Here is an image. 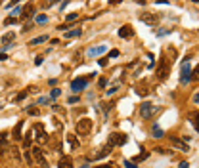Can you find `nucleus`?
<instances>
[{"mask_svg":"<svg viewBox=\"0 0 199 168\" xmlns=\"http://www.w3.org/2000/svg\"><path fill=\"white\" fill-rule=\"evenodd\" d=\"M92 126H94L92 118L82 117V118H79V121H77V124H75V132H77L79 136H88V134L92 132Z\"/></svg>","mask_w":199,"mask_h":168,"instance_id":"obj_1","label":"nucleus"},{"mask_svg":"<svg viewBox=\"0 0 199 168\" xmlns=\"http://www.w3.org/2000/svg\"><path fill=\"white\" fill-rule=\"evenodd\" d=\"M169 73H170V63L166 61L165 57H161L159 59V65H157V69H155L157 78H159V80H165V78L169 77Z\"/></svg>","mask_w":199,"mask_h":168,"instance_id":"obj_2","label":"nucleus"},{"mask_svg":"<svg viewBox=\"0 0 199 168\" xmlns=\"http://www.w3.org/2000/svg\"><path fill=\"white\" fill-rule=\"evenodd\" d=\"M29 153H31V159H33V161L40 168H48L46 157H44V153H42V149H40V147H33V149H29Z\"/></svg>","mask_w":199,"mask_h":168,"instance_id":"obj_3","label":"nucleus"},{"mask_svg":"<svg viewBox=\"0 0 199 168\" xmlns=\"http://www.w3.org/2000/svg\"><path fill=\"white\" fill-rule=\"evenodd\" d=\"M138 19H140L142 23H145V25H149V27H155V23L159 21V15L153 14V11H140V14H138Z\"/></svg>","mask_w":199,"mask_h":168,"instance_id":"obj_4","label":"nucleus"},{"mask_svg":"<svg viewBox=\"0 0 199 168\" xmlns=\"http://www.w3.org/2000/svg\"><path fill=\"white\" fill-rule=\"evenodd\" d=\"M157 105H153V103H142L140 105V117L142 118H151V117H155V113H157Z\"/></svg>","mask_w":199,"mask_h":168,"instance_id":"obj_5","label":"nucleus"},{"mask_svg":"<svg viewBox=\"0 0 199 168\" xmlns=\"http://www.w3.org/2000/svg\"><path fill=\"white\" fill-rule=\"evenodd\" d=\"M127 143V136L124 134H121V132H115V134H111L109 136V141H107V145L111 147H121V145H124Z\"/></svg>","mask_w":199,"mask_h":168,"instance_id":"obj_6","label":"nucleus"},{"mask_svg":"<svg viewBox=\"0 0 199 168\" xmlns=\"http://www.w3.org/2000/svg\"><path fill=\"white\" fill-rule=\"evenodd\" d=\"M193 78V73L190 71V63H188V59L184 61V65H182V75H180V82L182 84H188L190 80Z\"/></svg>","mask_w":199,"mask_h":168,"instance_id":"obj_7","label":"nucleus"},{"mask_svg":"<svg viewBox=\"0 0 199 168\" xmlns=\"http://www.w3.org/2000/svg\"><path fill=\"white\" fill-rule=\"evenodd\" d=\"M86 86H88V78H75V80L71 82V92L79 94V92H82Z\"/></svg>","mask_w":199,"mask_h":168,"instance_id":"obj_8","label":"nucleus"},{"mask_svg":"<svg viewBox=\"0 0 199 168\" xmlns=\"http://www.w3.org/2000/svg\"><path fill=\"white\" fill-rule=\"evenodd\" d=\"M33 130H36V132H38V136H36L38 143H46V141H48L46 134H44V126H42V124H38V122H36V124L33 126Z\"/></svg>","mask_w":199,"mask_h":168,"instance_id":"obj_9","label":"nucleus"},{"mask_svg":"<svg viewBox=\"0 0 199 168\" xmlns=\"http://www.w3.org/2000/svg\"><path fill=\"white\" fill-rule=\"evenodd\" d=\"M107 50V46H92V48H88V52H86V55H90V57H94V55H101L103 52Z\"/></svg>","mask_w":199,"mask_h":168,"instance_id":"obj_10","label":"nucleus"},{"mask_svg":"<svg viewBox=\"0 0 199 168\" xmlns=\"http://www.w3.org/2000/svg\"><path fill=\"white\" fill-rule=\"evenodd\" d=\"M119 37H121V38H132V37H134L132 27H130V25H123V27L119 29Z\"/></svg>","mask_w":199,"mask_h":168,"instance_id":"obj_11","label":"nucleus"},{"mask_svg":"<svg viewBox=\"0 0 199 168\" xmlns=\"http://www.w3.org/2000/svg\"><path fill=\"white\" fill-rule=\"evenodd\" d=\"M170 143H172L174 147H178L180 151H190L188 143H186V141H182V139H178V138H170Z\"/></svg>","mask_w":199,"mask_h":168,"instance_id":"obj_12","label":"nucleus"},{"mask_svg":"<svg viewBox=\"0 0 199 168\" xmlns=\"http://www.w3.org/2000/svg\"><path fill=\"white\" fill-rule=\"evenodd\" d=\"M80 33H82V31H80L79 27H73L71 31H65V33H63V38H77V37H80Z\"/></svg>","mask_w":199,"mask_h":168,"instance_id":"obj_13","label":"nucleus"},{"mask_svg":"<svg viewBox=\"0 0 199 168\" xmlns=\"http://www.w3.org/2000/svg\"><path fill=\"white\" fill-rule=\"evenodd\" d=\"M21 128H23V121H19L17 124H15L14 132H12V134H14V138H15V139H21Z\"/></svg>","mask_w":199,"mask_h":168,"instance_id":"obj_14","label":"nucleus"},{"mask_svg":"<svg viewBox=\"0 0 199 168\" xmlns=\"http://www.w3.org/2000/svg\"><path fill=\"white\" fill-rule=\"evenodd\" d=\"M109 153H111V147L105 145L103 149H100V153H96V155H94V159H96V161H98V159H103L105 155H109Z\"/></svg>","mask_w":199,"mask_h":168,"instance_id":"obj_15","label":"nucleus"},{"mask_svg":"<svg viewBox=\"0 0 199 168\" xmlns=\"http://www.w3.org/2000/svg\"><path fill=\"white\" fill-rule=\"evenodd\" d=\"M59 168H73V161H71V157H63L62 161H59Z\"/></svg>","mask_w":199,"mask_h":168,"instance_id":"obj_16","label":"nucleus"},{"mask_svg":"<svg viewBox=\"0 0 199 168\" xmlns=\"http://www.w3.org/2000/svg\"><path fill=\"white\" fill-rule=\"evenodd\" d=\"M151 132H153V138H163V136H165V132L161 130V128L157 126V124H153V128H151Z\"/></svg>","mask_w":199,"mask_h":168,"instance_id":"obj_17","label":"nucleus"},{"mask_svg":"<svg viewBox=\"0 0 199 168\" xmlns=\"http://www.w3.org/2000/svg\"><path fill=\"white\" fill-rule=\"evenodd\" d=\"M48 40V34H40V37H35L33 38V40H31L29 44H33V46H35V44H40V42H46Z\"/></svg>","mask_w":199,"mask_h":168,"instance_id":"obj_18","label":"nucleus"},{"mask_svg":"<svg viewBox=\"0 0 199 168\" xmlns=\"http://www.w3.org/2000/svg\"><path fill=\"white\" fill-rule=\"evenodd\" d=\"M14 38H15V33H8V34H4V37H2L4 46H6V44H12V40H14Z\"/></svg>","mask_w":199,"mask_h":168,"instance_id":"obj_19","label":"nucleus"},{"mask_svg":"<svg viewBox=\"0 0 199 168\" xmlns=\"http://www.w3.org/2000/svg\"><path fill=\"white\" fill-rule=\"evenodd\" d=\"M67 141H69V145H71L73 147V149H79V141H77V138H75V136H67Z\"/></svg>","mask_w":199,"mask_h":168,"instance_id":"obj_20","label":"nucleus"},{"mask_svg":"<svg viewBox=\"0 0 199 168\" xmlns=\"http://www.w3.org/2000/svg\"><path fill=\"white\" fill-rule=\"evenodd\" d=\"M33 136H35V134H33V130H31L29 134H25V139H23V145H25V147H29V145H31V139H33Z\"/></svg>","mask_w":199,"mask_h":168,"instance_id":"obj_21","label":"nucleus"},{"mask_svg":"<svg viewBox=\"0 0 199 168\" xmlns=\"http://www.w3.org/2000/svg\"><path fill=\"white\" fill-rule=\"evenodd\" d=\"M35 21H36V23H46V21H48V15L40 14V15H36V17H35Z\"/></svg>","mask_w":199,"mask_h":168,"instance_id":"obj_22","label":"nucleus"},{"mask_svg":"<svg viewBox=\"0 0 199 168\" xmlns=\"http://www.w3.org/2000/svg\"><path fill=\"white\" fill-rule=\"evenodd\" d=\"M59 94H62V90H59V88H54V90L50 92V99H56V98H59Z\"/></svg>","mask_w":199,"mask_h":168,"instance_id":"obj_23","label":"nucleus"},{"mask_svg":"<svg viewBox=\"0 0 199 168\" xmlns=\"http://www.w3.org/2000/svg\"><path fill=\"white\" fill-rule=\"evenodd\" d=\"M19 14H21V6H17V8H14V10H12V17H14V19H17Z\"/></svg>","mask_w":199,"mask_h":168,"instance_id":"obj_24","label":"nucleus"},{"mask_svg":"<svg viewBox=\"0 0 199 168\" xmlns=\"http://www.w3.org/2000/svg\"><path fill=\"white\" fill-rule=\"evenodd\" d=\"M144 159H148V153H142V155H138V157H134V164H136L138 161H144Z\"/></svg>","mask_w":199,"mask_h":168,"instance_id":"obj_25","label":"nucleus"},{"mask_svg":"<svg viewBox=\"0 0 199 168\" xmlns=\"http://www.w3.org/2000/svg\"><path fill=\"white\" fill-rule=\"evenodd\" d=\"M27 94H29V90H25V92H21V94H17V98H15V99H17V101H21V99L27 98Z\"/></svg>","mask_w":199,"mask_h":168,"instance_id":"obj_26","label":"nucleus"},{"mask_svg":"<svg viewBox=\"0 0 199 168\" xmlns=\"http://www.w3.org/2000/svg\"><path fill=\"white\" fill-rule=\"evenodd\" d=\"M31 14H33V6L27 4V6H25V14H23V15H31Z\"/></svg>","mask_w":199,"mask_h":168,"instance_id":"obj_27","label":"nucleus"},{"mask_svg":"<svg viewBox=\"0 0 199 168\" xmlns=\"http://www.w3.org/2000/svg\"><path fill=\"white\" fill-rule=\"evenodd\" d=\"M79 17V14L77 11H73V14H67V21H73V19H77Z\"/></svg>","mask_w":199,"mask_h":168,"instance_id":"obj_28","label":"nucleus"},{"mask_svg":"<svg viewBox=\"0 0 199 168\" xmlns=\"http://www.w3.org/2000/svg\"><path fill=\"white\" fill-rule=\"evenodd\" d=\"M117 90H119V86H111V88H109V90H107V95H113V94H115Z\"/></svg>","mask_w":199,"mask_h":168,"instance_id":"obj_29","label":"nucleus"},{"mask_svg":"<svg viewBox=\"0 0 199 168\" xmlns=\"http://www.w3.org/2000/svg\"><path fill=\"white\" fill-rule=\"evenodd\" d=\"M170 31L169 29H163V31H157V37H165V34H169Z\"/></svg>","mask_w":199,"mask_h":168,"instance_id":"obj_30","label":"nucleus"},{"mask_svg":"<svg viewBox=\"0 0 199 168\" xmlns=\"http://www.w3.org/2000/svg\"><path fill=\"white\" fill-rule=\"evenodd\" d=\"M27 111H29V115H35V117H36V115H38V109H35V107H29V109H27Z\"/></svg>","mask_w":199,"mask_h":168,"instance_id":"obj_31","label":"nucleus"},{"mask_svg":"<svg viewBox=\"0 0 199 168\" xmlns=\"http://www.w3.org/2000/svg\"><path fill=\"white\" fill-rule=\"evenodd\" d=\"M109 57H119V50H111L109 52Z\"/></svg>","mask_w":199,"mask_h":168,"instance_id":"obj_32","label":"nucleus"},{"mask_svg":"<svg viewBox=\"0 0 199 168\" xmlns=\"http://www.w3.org/2000/svg\"><path fill=\"white\" fill-rule=\"evenodd\" d=\"M6 138H8V132H2V134H0V143L6 141Z\"/></svg>","mask_w":199,"mask_h":168,"instance_id":"obj_33","label":"nucleus"},{"mask_svg":"<svg viewBox=\"0 0 199 168\" xmlns=\"http://www.w3.org/2000/svg\"><path fill=\"white\" fill-rule=\"evenodd\" d=\"M124 166H127V168H136V164L130 162V161H124Z\"/></svg>","mask_w":199,"mask_h":168,"instance_id":"obj_34","label":"nucleus"},{"mask_svg":"<svg viewBox=\"0 0 199 168\" xmlns=\"http://www.w3.org/2000/svg\"><path fill=\"white\" fill-rule=\"evenodd\" d=\"M77 101H79V98H77V95H73V98L67 99V103H77Z\"/></svg>","mask_w":199,"mask_h":168,"instance_id":"obj_35","label":"nucleus"},{"mask_svg":"<svg viewBox=\"0 0 199 168\" xmlns=\"http://www.w3.org/2000/svg\"><path fill=\"white\" fill-rule=\"evenodd\" d=\"M42 61H44V59H42V57H40V55H38V57L35 59V65H42Z\"/></svg>","mask_w":199,"mask_h":168,"instance_id":"obj_36","label":"nucleus"},{"mask_svg":"<svg viewBox=\"0 0 199 168\" xmlns=\"http://www.w3.org/2000/svg\"><path fill=\"white\" fill-rule=\"evenodd\" d=\"M178 168H190V164L184 161V162H180V164H178Z\"/></svg>","mask_w":199,"mask_h":168,"instance_id":"obj_37","label":"nucleus"},{"mask_svg":"<svg viewBox=\"0 0 199 168\" xmlns=\"http://www.w3.org/2000/svg\"><path fill=\"white\" fill-rule=\"evenodd\" d=\"M12 23H15V19H14V17H8V19H6V25H12Z\"/></svg>","mask_w":199,"mask_h":168,"instance_id":"obj_38","label":"nucleus"},{"mask_svg":"<svg viewBox=\"0 0 199 168\" xmlns=\"http://www.w3.org/2000/svg\"><path fill=\"white\" fill-rule=\"evenodd\" d=\"M4 59H8V55L4 54V52H0V61H4Z\"/></svg>","mask_w":199,"mask_h":168,"instance_id":"obj_39","label":"nucleus"},{"mask_svg":"<svg viewBox=\"0 0 199 168\" xmlns=\"http://www.w3.org/2000/svg\"><path fill=\"white\" fill-rule=\"evenodd\" d=\"M96 168H113V164H101V166H96Z\"/></svg>","mask_w":199,"mask_h":168,"instance_id":"obj_40","label":"nucleus"},{"mask_svg":"<svg viewBox=\"0 0 199 168\" xmlns=\"http://www.w3.org/2000/svg\"><path fill=\"white\" fill-rule=\"evenodd\" d=\"M79 168H88V166H86V164H82V166H79Z\"/></svg>","mask_w":199,"mask_h":168,"instance_id":"obj_41","label":"nucleus"},{"mask_svg":"<svg viewBox=\"0 0 199 168\" xmlns=\"http://www.w3.org/2000/svg\"><path fill=\"white\" fill-rule=\"evenodd\" d=\"M0 157H2V149H0Z\"/></svg>","mask_w":199,"mask_h":168,"instance_id":"obj_42","label":"nucleus"}]
</instances>
